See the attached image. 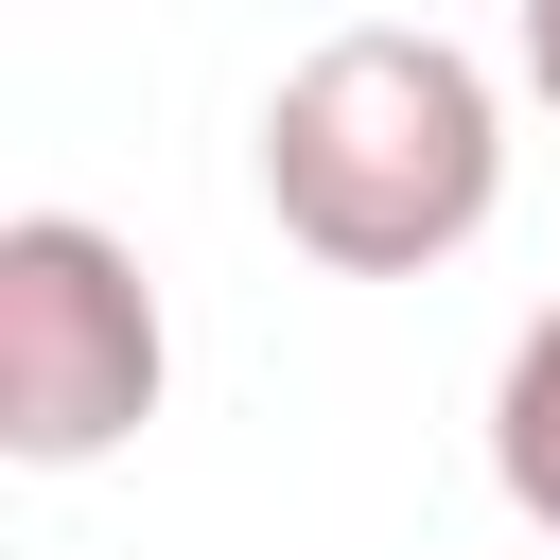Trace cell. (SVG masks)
Here are the masks:
<instances>
[{
	"label": "cell",
	"instance_id": "2",
	"mask_svg": "<svg viewBox=\"0 0 560 560\" xmlns=\"http://www.w3.org/2000/svg\"><path fill=\"white\" fill-rule=\"evenodd\" d=\"M175 385V332H158V280L122 228L88 210H18L0 228V455L18 472H105Z\"/></svg>",
	"mask_w": 560,
	"mask_h": 560
},
{
	"label": "cell",
	"instance_id": "1",
	"mask_svg": "<svg viewBox=\"0 0 560 560\" xmlns=\"http://www.w3.org/2000/svg\"><path fill=\"white\" fill-rule=\"evenodd\" d=\"M262 210L332 280H438L508 210V88L420 18H350L262 88Z\"/></svg>",
	"mask_w": 560,
	"mask_h": 560
},
{
	"label": "cell",
	"instance_id": "3",
	"mask_svg": "<svg viewBox=\"0 0 560 560\" xmlns=\"http://www.w3.org/2000/svg\"><path fill=\"white\" fill-rule=\"evenodd\" d=\"M490 490H508V525L525 542H560V298L508 332V368H490Z\"/></svg>",
	"mask_w": 560,
	"mask_h": 560
},
{
	"label": "cell",
	"instance_id": "4",
	"mask_svg": "<svg viewBox=\"0 0 560 560\" xmlns=\"http://www.w3.org/2000/svg\"><path fill=\"white\" fill-rule=\"evenodd\" d=\"M508 35H525V88H542V105H560V0H525V18H508Z\"/></svg>",
	"mask_w": 560,
	"mask_h": 560
}]
</instances>
